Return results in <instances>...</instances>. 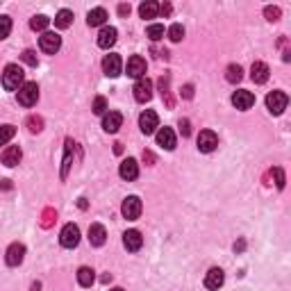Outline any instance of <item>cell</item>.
<instances>
[{
    "mask_svg": "<svg viewBox=\"0 0 291 291\" xmlns=\"http://www.w3.org/2000/svg\"><path fill=\"white\" fill-rule=\"evenodd\" d=\"M25 84V73L18 64H7L3 71V86L7 91H18Z\"/></svg>",
    "mask_w": 291,
    "mask_h": 291,
    "instance_id": "6da1fadb",
    "label": "cell"
},
{
    "mask_svg": "<svg viewBox=\"0 0 291 291\" xmlns=\"http://www.w3.org/2000/svg\"><path fill=\"white\" fill-rule=\"evenodd\" d=\"M18 105H23V107H34L36 100H39V86H36V82H25V84L18 89Z\"/></svg>",
    "mask_w": 291,
    "mask_h": 291,
    "instance_id": "7a4b0ae2",
    "label": "cell"
},
{
    "mask_svg": "<svg viewBox=\"0 0 291 291\" xmlns=\"http://www.w3.org/2000/svg\"><path fill=\"white\" fill-rule=\"evenodd\" d=\"M286 105H289V95H286L284 91H273V93L266 95V107H268V112L275 114V116H280V114L284 112Z\"/></svg>",
    "mask_w": 291,
    "mask_h": 291,
    "instance_id": "3957f363",
    "label": "cell"
},
{
    "mask_svg": "<svg viewBox=\"0 0 291 291\" xmlns=\"http://www.w3.org/2000/svg\"><path fill=\"white\" fill-rule=\"evenodd\" d=\"M59 244H62L64 248H75V246L80 244V227H77L75 223H66V225L62 227V232H59Z\"/></svg>",
    "mask_w": 291,
    "mask_h": 291,
    "instance_id": "277c9868",
    "label": "cell"
},
{
    "mask_svg": "<svg viewBox=\"0 0 291 291\" xmlns=\"http://www.w3.org/2000/svg\"><path fill=\"white\" fill-rule=\"evenodd\" d=\"M39 48L43 50L45 55H55L62 48V36L55 34V32H43V34L39 36Z\"/></svg>",
    "mask_w": 291,
    "mask_h": 291,
    "instance_id": "5b68a950",
    "label": "cell"
},
{
    "mask_svg": "<svg viewBox=\"0 0 291 291\" xmlns=\"http://www.w3.org/2000/svg\"><path fill=\"white\" fill-rule=\"evenodd\" d=\"M141 209H143V205H141V200L136 198V196H127L125 200H123V216L127 218V221H136V218L141 216Z\"/></svg>",
    "mask_w": 291,
    "mask_h": 291,
    "instance_id": "8992f818",
    "label": "cell"
},
{
    "mask_svg": "<svg viewBox=\"0 0 291 291\" xmlns=\"http://www.w3.org/2000/svg\"><path fill=\"white\" fill-rule=\"evenodd\" d=\"M132 91H134L136 103H148V100L153 98V82H150L148 77H141V80H136V84Z\"/></svg>",
    "mask_w": 291,
    "mask_h": 291,
    "instance_id": "52a82bcc",
    "label": "cell"
},
{
    "mask_svg": "<svg viewBox=\"0 0 291 291\" xmlns=\"http://www.w3.org/2000/svg\"><path fill=\"white\" fill-rule=\"evenodd\" d=\"M139 127L143 134H153V132L159 127V116L153 112V109H146V112L139 116Z\"/></svg>",
    "mask_w": 291,
    "mask_h": 291,
    "instance_id": "ba28073f",
    "label": "cell"
},
{
    "mask_svg": "<svg viewBox=\"0 0 291 291\" xmlns=\"http://www.w3.org/2000/svg\"><path fill=\"white\" fill-rule=\"evenodd\" d=\"M146 59L141 57V55H132L130 59H127V75L130 77H136V80H141V77H146Z\"/></svg>",
    "mask_w": 291,
    "mask_h": 291,
    "instance_id": "9c48e42d",
    "label": "cell"
},
{
    "mask_svg": "<svg viewBox=\"0 0 291 291\" xmlns=\"http://www.w3.org/2000/svg\"><path fill=\"white\" fill-rule=\"evenodd\" d=\"M218 146V136H216V132H212V130H203L198 134V150L200 153H212L214 148Z\"/></svg>",
    "mask_w": 291,
    "mask_h": 291,
    "instance_id": "30bf717a",
    "label": "cell"
},
{
    "mask_svg": "<svg viewBox=\"0 0 291 291\" xmlns=\"http://www.w3.org/2000/svg\"><path fill=\"white\" fill-rule=\"evenodd\" d=\"M103 71L107 77H118L123 71V62L118 55H107V57L103 59Z\"/></svg>",
    "mask_w": 291,
    "mask_h": 291,
    "instance_id": "8fae6325",
    "label": "cell"
},
{
    "mask_svg": "<svg viewBox=\"0 0 291 291\" xmlns=\"http://www.w3.org/2000/svg\"><path fill=\"white\" fill-rule=\"evenodd\" d=\"M232 105H234L236 109H241V112H246V109H250L255 105V95L246 89H239L232 93Z\"/></svg>",
    "mask_w": 291,
    "mask_h": 291,
    "instance_id": "7c38bea8",
    "label": "cell"
},
{
    "mask_svg": "<svg viewBox=\"0 0 291 291\" xmlns=\"http://www.w3.org/2000/svg\"><path fill=\"white\" fill-rule=\"evenodd\" d=\"M23 257H25V246L23 244H12L7 248V253H5V262L9 264V266H18V264L23 262Z\"/></svg>",
    "mask_w": 291,
    "mask_h": 291,
    "instance_id": "4fadbf2b",
    "label": "cell"
},
{
    "mask_svg": "<svg viewBox=\"0 0 291 291\" xmlns=\"http://www.w3.org/2000/svg\"><path fill=\"white\" fill-rule=\"evenodd\" d=\"M118 173H121V177H123V180H127V182L136 180V177H139V164H136V159H132V157L123 159Z\"/></svg>",
    "mask_w": 291,
    "mask_h": 291,
    "instance_id": "5bb4252c",
    "label": "cell"
},
{
    "mask_svg": "<svg viewBox=\"0 0 291 291\" xmlns=\"http://www.w3.org/2000/svg\"><path fill=\"white\" fill-rule=\"evenodd\" d=\"M116 39H118V30H116V27H112V25H107V27L100 30L98 45H100V48H105V50H109L114 43H116Z\"/></svg>",
    "mask_w": 291,
    "mask_h": 291,
    "instance_id": "9a60e30c",
    "label": "cell"
},
{
    "mask_svg": "<svg viewBox=\"0 0 291 291\" xmlns=\"http://www.w3.org/2000/svg\"><path fill=\"white\" fill-rule=\"evenodd\" d=\"M223 282H225V273H223L221 268H209L207 275H205V286H207V289H212V291L221 289Z\"/></svg>",
    "mask_w": 291,
    "mask_h": 291,
    "instance_id": "2e32d148",
    "label": "cell"
},
{
    "mask_svg": "<svg viewBox=\"0 0 291 291\" xmlns=\"http://www.w3.org/2000/svg\"><path fill=\"white\" fill-rule=\"evenodd\" d=\"M123 246H125L130 253H136V250L143 246V236H141L139 230H127L125 234H123Z\"/></svg>",
    "mask_w": 291,
    "mask_h": 291,
    "instance_id": "e0dca14e",
    "label": "cell"
},
{
    "mask_svg": "<svg viewBox=\"0 0 291 291\" xmlns=\"http://www.w3.org/2000/svg\"><path fill=\"white\" fill-rule=\"evenodd\" d=\"M123 125V116L118 112H107L103 116V130L109 132V134H114V132H118V127Z\"/></svg>",
    "mask_w": 291,
    "mask_h": 291,
    "instance_id": "ac0fdd59",
    "label": "cell"
},
{
    "mask_svg": "<svg viewBox=\"0 0 291 291\" xmlns=\"http://www.w3.org/2000/svg\"><path fill=\"white\" fill-rule=\"evenodd\" d=\"M268 66L264 62H255L253 66H250V80L255 82V84H264V82L268 80Z\"/></svg>",
    "mask_w": 291,
    "mask_h": 291,
    "instance_id": "d6986e66",
    "label": "cell"
},
{
    "mask_svg": "<svg viewBox=\"0 0 291 291\" xmlns=\"http://www.w3.org/2000/svg\"><path fill=\"white\" fill-rule=\"evenodd\" d=\"M157 146H162L164 150H173L175 148V132H173L171 127L157 130Z\"/></svg>",
    "mask_w": 291,
    "mask_h": 291,
    "instance_id": "ffe728a7",
    "label": "cell"
},
{
    "mask_svg": "<svg viewBox=\"0 0 291 291\" xmlns=\"http://www.w3.org/2000/svg\"><path fill=\"white\" fill-rule=\"evenodd\" d=\"M105 241H107V232H105V227L100 225V223H93V225L89 227V244L91 246H103Z\"/></svg>",
    "mask_w": 291,
    "mask_h": 291,
    "instance_id": "44dd1931",
    "label": "cell"
},
{
    "mask_svg": "<svg viewBox=\"0 0 291 291\" xmlns=\"http://www.w3.org/2000/svg\"><path fill=\"white\" fill-rule=\"evenodd\" d=\"M21 157H23L21 148H18V146H9V148H5V153H3V164L5 166H16V164L21 162Z\"/></svg>",
    "mask_w": 291,
    "mask_h": 291,
    "instance_id": "7402d4cb",
    "label": "cell"
},
{
    "mask_svg": "<svg viewBox=\"0 0 291 291\" xmlns=\"http://www.w3.org/2000/svg\"><path fill=\"white\" fill-rule=\"evenodd\" d=\"M105 21H107V12H105L103 7H95L86 14V25L89 27H98V25H103Z\"/></svg>",
    "mask_w": 291,
    "mask_h": 291,
    "instance_id": "603a6c76",
    "label": "cell"
},
{
    "mask_svg": "<svg viewBox=\"0 0 291 291\" xmlns=\"http://www.w3.org/2000/svg\"><path fill=\"white\" fill-rule=\"evenodd\" d=\"M139 14L141 18H155L159 14V5L153 3V0H146V3L139 5Z\"/></svg>",
    "mask_w": 291,
    "mask_h": 291,
    "instance_id": "cb8c5ba5",
    "label": "cell"
},
{
    "mask_svg": "<svg viewBox=\"0 0 291 291\" xmlns=\"http://www.w3.org/2000/svg\"><path fill=\"white\" fill-rule=\"evenodd\" d=\"M71 23H73V12H71V9H59L57 16H55V25H57L59 30H66Z\"/></svg>",
    "mask_w": 291,
    "mask_h": 291,
    "instance_id": "d4e9b609",
    "label": "cell"
},
{
    "mask_svg": "<svg viewBox=\"0 0 291 291\" xmlns=\"http://www.w3.org/2000/svg\"><path fill=\"white\" fill-rule=\"evenodd\" d=\"M77 282H80V286H91L95 282V275H93V268L89 266H82L80 271H77Z\"/></svg>",
    "mask_w": 291,
    "mask_h": 291,
    "instance_id": "484cf974",
    "label": "cell"
},
{
    "mask_svg": "<svg viewBox=\"0 0 291 291\" xmlns=\"http://www.w3.org/2000/svg\"><path fill=\"white\" fill-rule=\"evenodd\" d=\"M50 25V18L43 16V14H39V16H32L30 18V27L34 32H45V27Z\"/></svg>",
    "mask_w": 291,
    "mask_h": 291,
    "instance_id": "4316f807",
    "label": "cell"
},
{
    "mask_svg": "<svg viewBox=\"0 0 291 291\" xmlns=\"http://www.w3.org/2000/svg\"><path fill=\"white\" fill-rule=\"evenodd\" d=\"M241 77H244V68H241L239 64H230V66H227V71H225V80L234 84V82H239Z\"/></svg>",
    "mask_w": 291,
    "mask_h": 291,
    "instance_id": "83f0119b",
    "label": "cell"
},
{
    "mask_svg": "<svg viewBox=\"0 0 291 291\" xmlns=\"http://www.w3.org/2000/svg\"><path fill=\"white\" fill-rule=\"evenodd\" d=\"M168 39H171L173 43L182 41V39H184V27H182L180 23H173V25L168 27Z\"/></svg>",
    "mask_w": 291,
    "mask_h": 291,
    "instance_id": "f1b7e54d",
    "label": "cell"
},
{
    "mask_svg": "<svg viewBox=\"0 0 291 291\" xmlns=\"http://www.w3.org/2000/svg\"><path fill=\"white\" fill-rule=\"evenodd\" d=\"M146 36H148L150 41H159L164 36V25H159V23H153V25H148V30H146Z\"/></svg>",
    "mask_w": 291,
    "mask_h": 291,
    "instance_id": "f546056e",
    "label": "cell"
},
{
    "mask_svg": "<svg viewBox=\"0 0 291 291\" xmlns=\"http://www.w3.org/2000/svg\"><path fill=\"white\" fill-rule=\"evenodd\" d=\"M73 141L68 139L66 141V155H64V166H62V180H66V175H68V168H71V150H73Z\"/></svg>",
    "mask_w": 291,
    "mask_h": 291,
    "instance_id": "4dcf8cb0",
    "label": "cell"
},
{
    "mask_svg": "<svg viewBox=\"0 0 291 291\" xmlns=\"http://www.w3.org/2000/svg\"><path fill=\"white\" fill-rule=\"evenodd\" d=\"M14 134H16V127L14 125H0V146H5L7 141H12Z\"/></svg>",
    "mask_w": 291,
    "mask_h": 291,
    "instance_id": "1f68e13d",
    "label": "cell"
},
{
    "mask_svg": "<svg viewBox=\"0 0 291 291\" xmlns=\"http://www.w3.org/2000/svg\"><path fill=\"white\" fill-rule=\"evenodd\" d=\"M93 114H98V116H105V114H107V100L103 98V95H98V98L93 100Z\"/></svg>",
    "mask_w": 291,
    "mask_h": 291,
    "instance_id": "d6a6232c",
    "label": "cell"
},
{
    "mask_svg": "<svg viewBox=\"0 0 291 291\" xmlns=\"http://www.w3.org/2000/svg\"><path fill=\"white\" fill-rule=\"evenodd\" d=\"M9 32H12V18L0 16V39H7Z\"/></svg>",
    "mask_w": 291,
    "mask_h": 291,
    "instance_id": "836d02e7",
    "label": "cell"
},
{
    "mask_svg": "<svg viewBox=\"0 0 291 291\" xmlns=\"http://www.w3.org/2000/svg\"><path fill=\"white\" fill-rule=\"evenodd\" d=\"M280 7H273V5H268V7H264V16H266V21H277L280 18Z\"/></svg>",
    "mask_w": 291,
    "mask_h": 291,
    "instance_id": "e575fe53",
    "label": "cell"
},
{
    "mask_svg": "<svg viewBox=\"0 0 291 291\" xmlns=\"http://www.w3.org/2000/svg\"><path fill=\"white\" fill-rule=\"evenodd\" d=\"M27 125H30V132L34 134V132H41L43 130V121H41L39 116H30L27 118Z\"/></svg>",
    "mask_w": 291,
    "mask_h": 291,
    "instance_id": "d590c367",
    "label": "cell"
},
{
    "mask_svg": "<svg viewBox=\"0 0 291 291\" xmlns=\"http://www.w3.org/2000/svg\"><path fill=\"white\" fill-rule=\"evenodd\" d=\"M273 175H275V186H277V189H284V171H282V168L280 166H275V168H273Z\"/></svg>",
    "mask_w": 291,
    "mask_h": 291,
    "instance_id": "8d00e7d4",
    "label": "cell"
},
{
    "mask_svg": "<svg viewBox=\"0 0 291 291\" xmlns=\"http://www.w3.org/2000/svg\"><path fill=\"white\" fill-rule=\"evenodd\" d=\"M21 59L27 64V66H36V53L34 50H25V53L21 55Z\"/></svg>",
    "mask_w": 291,
    "mask_h": 291,
    "instance_id": "74e56055",
    "label": "cell"
},
{
    "mask_svg": "<svg viewBox=\"0 0 291 291\" xmlns=\"http://www.w3.org/2000/svg\"><path fill=\"white\" fill-rule=\"evenodd\" d=\"M180 132H182V136H189L191 134V123L186 121V118H182V121H180Z\"/></svg>",
    "mask_w": 291,
    "mask_h": 291,
    "instance_id": "f35d334b",
    "label": "cell"
},
{
    "mask_svg": "<svg viewBox=\"0 0 291 291\" xmlns=\"http://www.w3.org/2000/svg\"><path fill=\"white\" fill-rule=\"evenodd\" d=\"M182 95H184L186 100L193 98V86H191V84H184V89H182Z\"/></svg>",
    "mask_w": 291,
    "mask_h": 291,
    "instance_id": "ab89813d",
    "label": "cell"
},
{
    "mask_svg": "<svg viewBox=\"0 0 291 291\" xmlns=\"http://www.w3.org/2000/svg\"><path fill=\"white\" fill-rule=\"evenodd\" d=\"M159 12L164 14V16H171V12H173V7L168 3H164V5H159Z\"/></svg>",
    "mask_w": 291,
    "mask_h": 291,
    "instance_id": "60d3db41",
    "label": "cell"
},
{
    "mask_svg": "<svg viewBox=\"0 0 291 291\" xmlns=\"http://www.w3.org/2000/svg\"><path fill=\"white\" fill-rule=\"evenodd\" d=\"M118 14H121V16H127V14H130V5H118Z\"/></svg>",
    "mask_w": 291,
    "mask_h": 291,
    "instance_id": "b9f144b4",
    "label": "cell"
},
{
    "mask_svg": "<svg viewBox=\"0 0 291 291\" xmlns=\"http://www.w3.org/2000/svg\"><path fill=\"white\" fill-rule=\"evenodd\" d=\"M143 162H148V164L155 162V157H153V153H150V150H143Z\"/></svg>",
    "mask_w": 291,
    "mask_h": 291,
    "instance_id": "7bdbcfd3",
    "label": "cell"
},
{
    "mask_svg": "<svg viewBox=\"0 0 291 291\" xmlns=\"http://www.w3.org/2000/svg\"><path fill=\"white\" fill-rule=\"evenodd\" d=\"M50 218H53V212H50V209H48V212L43 214V225H45V227L50 225Z\"/></svg>",
    "mask_w": 291,
    "mask_h": 291,
    "instance_id": "ee69618b",
    "label": "cell"
},
{
    "mask_svg": "<svg viewBox=\"0 0 291 291\" xmlns=\"http://www.w3.org/2000/svg\"><path fill=\"white\" fill-rule=\"evenodd\" d=\"M77 205H80V209H86V200L84 198H80V203H77Z\"/></svg>",
    "mask_w": 291,
    "mask_h": 291,
    "instance_id": "f6af8a7d",
    "label": "cell"
},
{
    "mask_svg": "<svg viewBox=\"0 0 291 291\" xmlns=\"http://www.w3.org/2000/svg\"><path fill=\"white\" fill-rule=\"evenodd\" d=\"M41 289V284H39V282H36V284H32V291H39Z\"/></svg>",
    "mask_w": 291,
    "mask_h": 291,
    "instance_id": "bcb514c9",
    "label": "cell"
},
{
    "mask_svg": "<svg viewBox=\"0 0 291 291\" xmlns=\"http://www.w3.org/2000/svg\"><path fill=\"white\" fill-rule=\"evenodd\" d=\"M112 291H123V289H121V286H114V289H112Z\"/></svg>",
    "mask_w": 291,
    "mask_h": 291,
    "instance_id": "7dc6e473",
    "label": "cell"
}]
</instances>
